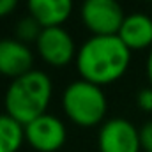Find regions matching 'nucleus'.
I'll use <instances>...</instances> for the list:
<instances>
[{
    "label": "nucleus",
    "instance_id": "obj_1",
    "mask_svg": "<svg viewBox=\"0 0 152 152\" xmlns=\"http://www.w3.org/2000/svg\"><path fill=\"white\" fill-rule=\"evenodd\" d=\"M129 62L131 50L118 36H90L76 53L78 73L99 87L120 80Z\"/></svg>",
    "mask_w": 152,
    "mask_h": 152
},
{
    "label": "nucleus",
    "instance_id": "obj_2",
    "mask_svg": "<svg viewBox=\"0 0 152 152\" xmlns=\"http://www.w3.org/2000/svg\"><path fill=\"white\" fill-rule=\"evenodd\" d=\"M51 94L53 83L50 76L41 69H32L9 83L4 96L5 113L27 126L46 113Z\"/></svg>",
    "mask_w": 152,
    "mask_h": 152
},
{
    "label": "nucleus",
    "instance_id": "obj_3",
    "mask_svg": "<svg viewBox=\"0 0 152 152\" xmlns=\"http://www.w3.org/2000/svg\"><path fill=\"white\" fill-rule=\"evenodd\" d=\"M62 106L66 115L81 127H92L103 122L108 101L104 96V90L90 83L87 80H75L71 81L62 96Z\"/></svg>",
    "mask_w": 152,
    "mask_h": 152
},
{
    "label": "nucleus",
    "instance_id": "obj_4",
    "mask_svg": "<svg viewBox=\"0 0 152 152\" xmlns=\"http://www.w3.org/2000/svg\"><path fill=\"white\" fill-rule=\"evenodd\" d=\"M80 16L94 36H117L126 18L118 0H83Z\"/></svg>",
    "mask_w": 152,
    "mask_h": 152
},
{
    "label": "nucleus",
    "instance_id": "obj_5",
    "mask_svg": "<svg viewBox=\"0 0 152 152\" xmlns=\"http://www.w3.org/2000/svg\"><path fill=\"white\" fill-rule=\"evenodd\" d=\"M99 152H140V129L122 117L106 120L97 134Z\"/></svg>",
    "mask_w": 152,
    "mask_h": 152
},
{
    "label": "nucleus",
    "instance_id": "obj_6",
    "mask_svg": "<svg viewBox=\"0 0 152 152\" xmlns=\"http://www.w3.org/2000/svg\"><path fill=\"white\" fill-rule=\"evenodd\" d=\"M39 55L44 62L55 67H64L73 62L76 57V44L73 36L62 27H42L37 41H36Z\"/></svg>",
    "mask_w": 152,
    "mask_h": 152
},
{
    "label": "nucleus",
    "instance_id": "obj_7",
    "mask_svg": "<svg viewBox=\"0 0 152 152\" xmlns=\"http://www.w3.org/2000/svg\"><path fill=\"white\" fill-rule=\"evenodd\" d=\"M66 126L51 113H44L25 126V140L39 152H55L66 143Z\"/></svg>",
    "mask_w": 152,
    "mask_h": 152
},
{
    "label": "nucleus",
    "instance_id": "obj_8",
    "mask_svg": "<svg viewBox=\"0 0 152 152\" xmlns=\"http://www.w3.org/2000/svg\"><path fill=\"white\" fill-rule=\"evenodd\" d=\"M34 53L20 39H0V75L18 78L32 71Z\"/></svg>",
    "mask_w": 152,
    "mask_h": 152
},
{
    "label": "nucleus",
    "instance_id": "obj_9",
    "mask_svg": "<svg viewBox=\"0 0 152 152\" xmlns=\"http://www.w3.org/2000/svg\"><path fill=\"white\" fill-rule=\"evenodd\" d=\"M117 36L131 51L149 48L152 46V18L143 12L126 14Z\"/></svg>",
    "mask_w": 152,
    "mask_h": 152
},
{
    "label": "nucleus",
    "instance_id": "obj_10",
    "mask_svg": "<svg viewBox=\"0 0 152 152\" xmlns=\"http://www.w3.org/2000/svg\"><path fill=\"white\" fill-rule=\"evenodd\" d=\"M28 14L42 27H58L73 12V0H27Z\"/></svg>",
    "mask_w": 152,
    "mask_h": 152
},
{
    "label": "nucleus",
    "instance_id": "obj_11",
    "mask_svg": "<svg viewBox=\"0 0 152 152\" xmlns=\"http://www.w3.org/2000/svg\"><path fill=\"white\" fill-rule=\"evenodd\" d=\"M25 142V126L11 115L0 113V152H18Z\"/></svg>",
    "mask_w": 152,
    "mask_h": 152
},
{
    "label": "nucleus",
    "instance_id": "obj_12",
    "mask_svg": "<svg viewBox=\"0 0 152 152\" xmlns=\"http://www.w3.org/2000/svg\"><path fill=\"white\" fill-rule=\"evenodd\" d=\"M42 30V25L39 23L34 16H25L16 23V39H20L21 42H28V41H37L39 34Z\"/></svg>",
    "mask_w": 152,
    "mask_h": 152
},
{
    "label": "nucleus",
    "instance_id": "obj_13",
    "mask_svg": "<svg viewBox=\"0 0 152 152\" xmlns=\"http://www.w3.org/2000/svg\"><path fill=\"white\" fill-rule=\"evenodd\" d=\"M136 103L142 110L145 112H152V87H145L138 92L136 96Z\"/></svg>",
    "mask_w": 152,
    "mask_h": 152
},
{
    "label": "nucleus",
    "instance_id": "obj_14",
    "mask_svg": "<svg viewBox=\"0 0 152 152\" xmlns=\"http://www.w3.org/2000/svg\"><path fill=\"white\" fill-rule=\"evenodd\" d=\"M140 140L143 152H152V120L143 124V127L140 129Z\"/></svg>",
    "mask_w": 152,
    "mask_h": 152
},
{
    "label": "nucleus",
    "instance_id": "obj_15",
    "mask_svg": "<svg viewBox=\"0 0 152 152\" xmlns=\"http://www.w3.org/2000/svg\"><path fill=\"white\" fill-rule=\"evenodd\" d=\"M18 5V0H0V18L11 14Z\"/></svg>",
    "mask_w": 152,
    "mask_h": 152
},
{
    "label": "nucleus",
    "instance_id": "obj_16",
    "mask_svg": "<svg viewBox=\"0 0 152 152\" xmlns=\"http://www.w3.org/2000/svg\"><path fill=\"white\" fill-rule=\"evenodd\" d=\"M145 71H147V76H149V81L152 85V48L149 51V57H147V66H145Z\"/></svg>",
    "mask_w": 152,
    "mask_h": 152
}]
</instances>
